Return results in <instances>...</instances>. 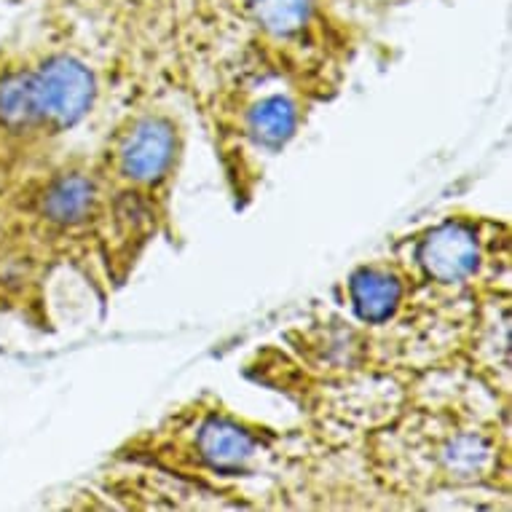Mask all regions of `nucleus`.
Segmentation results:
<instances>
[{
	"label": "nucleus",
	"mask_w": 512,
	"mask_h": 512,
	"mask_svg": "<svg viewBox=\"0 0 512 512\" xmlns=\"http://www.w3.org/2000/svg\"><path fill=\"white\" fill-rule=\"evenodd\" d=\"M116 78L81 43L0 51V183L70 153Z\"/></svg>",
	"instance_id": "nucleus-3"
},
{
	"label": "nucleus",
	"mask_w": 512,
	"mask_h": 512,
	"mask_svg": "<svg viewBox=\"0 0 512 512\" xmlns=\"http://www.w3.org/2000/svg\"><path fill=\"white\" fill-rule=\"evenodd\" d=\"M94 153L102 215V266L110 290L135 274L156 236L172 223L185 159V124L156 97L135 100Z\"/></svg>",
	"instance_id": "nucleus-2"
},
{
	"label": "nucleus",
	"mask_w": 512,
	"mask_h": 512,
	"mask_svg": "<svg viewBox=\"0 0 512 512\" xmlns=\"http://www.w3.org/2000/svg\"><path fill=\"white\" fill-rule=\"evenodd\" d=\"M416 282L448 301H475L499 279H510V234L488 218H443L400 247Z\"/></svg>",
	"instance_id": "nucleus-6"
},
{
	"label": "nucleus",
	"mask_w": 512,
	"mask_h": 512,
	"mask_svg": "<svg viewBox=\"0 0 512 512\" xmlns=\"http://www.w3.org/2000/svg\"><path fill=\"white\" fill-rule=\"evenodd\" d=\"M76 271L113 295L102 266V215L94 153L70 151L0 183V309L51 325L49 287Z\"/></svg>",
	"instance_id": "nucleus-1"
},
{
	"label": "nucleus",
	"mask_w": 512,
	"mask_h": 512,
	"mask_svg": "<svg viewBox=\"0 0 512 512\" xmlns=\"http://www.w3.org/2000/svg\"><path fill=\"white\" fill-rule=\"evenodd\" d=\"M378 478H392L411 494H443L459 488H496L507 470V435L496 416L432 408L389 432H378Z\"/></svg>",
	"instance_id": "nucleus-4"
},
{
	"label": "nucleus",
	"mask_w": 512,
	"mask_h": 512,
	"mask_svg": "<svg viewBox=\"0 0 512 512\" xmlns=\"http://www.w3.org/2000/svg\"><path fill=\"white\" fill-rule=\"evenodd\" d=\"M279 437L274 429L250 424L218 405L194 403L129 443V459H151L180 475L252 478L274 462Z\"/></svg>",
	"instance_id": "nucleus-5"
}]
</instances>
